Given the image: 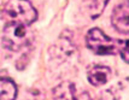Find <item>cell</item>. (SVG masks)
Instances as JSON below:
<instances>
[{
    "mask_svg": "<svg viewBox=\"0 0 129 100\" xmlns=\"http://www.w3.org/2000/svg\"><path fill=\"white\" fill-rule=\"evenodd\" d=\"M87 47L99 56H113L119 52L121 40H113L98 28L90 29L86 36Z\"/></svg>",
    "mask_w": 129,
    "mask_h": 100,
    "instance_id": "obj_3",
    "label": "cell"
},
{
    "mask_svg": "<svg viewBox=\"0 0 129 100\" xmlns=\"http://www.w3.org/2000/svg\"><path fill=\"white\" fill-rule=\"evenodd\" d=\"M111 22L119 33L129 34V1H123L113 9Z\"/></svg>",
    "mask_w": 129,
    "mask_h": 100,
    "instance_id": "obj_5",
    "label": "cell"
},
{
    "mask_svg": "<svg viewBox=\"0 0 129 100\" xmlns=\"http://www.w3.org/2000/svg\"><path fill=\"white\" fill-rule=\"evenodd\" d=\"M87 77L90 84L99 87L105 84L111 77V69L106 66H101V65H95L92 66L87 72Z\"/></svg>",
    "mask_w": 129,
    "mask_h": 100,
    "instance_id": "obj_6",
    "label": "cell"
},
{
    "mask_svg": "<svg viewBox=\"0 0 129 100\" xmlns=\"http://www.w3.org/2000/svg\"><path fill=\"white\" fill-rule=\"evenodd\" d=\"M118 53L123 58V60L129 64V40L121 41V44H119V52Z\"/></svg>",
    "mask_w": 129,
    "mask_h": 100,
    "instance_id": "obj_9",
    "label": "cell"
},
{
    "mask_svg": "<svg viewBox=\"0 0 129 100\" xmlns=\"http://www.w3.org/2000/svg\"><path fill=\"white\" fill-rule=\"evenodd\" d=\"M3 16L7 22L30 25L38 18L36 10L27 0H9L4 6Z\"/></svg>",
    "mask_w": 129,
    "mask_h": 100,
    "instance_id": "obj_2",
    "label": "cell"
},
{
    "mask_svg": "<svg viewBox=\"0 0 129 100\" xmlns=\"http://www.w3.org/2000/svg\"><path fill=\"white\" fill-rule=\"evenodd\" d=\"M17 87L9 78H0V100H16Z\"/></svg>",
    "mask_w": 129,
    "mask_h": 100,
    "instance_id": "obj_7",
    "label": "cell"
},
{
    "mask_svg": "<svg viewBox=\"0 0 129 100\" xmlns=\"http://www.w3.org/2000/svg\"><path fill=\"white\" fill-rule=\"evenodd\" d=\"M109 0H93L92 1V6H90V16L92 18H96L103 13V11L105 10Z\"/></svg>",
    "mask_w": 129,
    "mask_h": 100,
    "instance_id": "obj_8",
    "label": "cell"
},
{
    "mask_svg": "<svg viewBox=\"0 0 129 100\" xmlns=\"http://www.w3.org/2000/svg\"><path fill=\"white\" fill-rule=\"evenodd\" d=\"M30 40H31V31L29 29V25L22 23L7 22L4 27L1 42L6 50L12 52L21 51L27 45H29Z\"/></svg>",
    "mask_w": 129,
    "mask_h": 100,
    "instance_id": "obj_1",
    "label": "cell"
},
{
    "mask_svg": "<svg viewBox=\"0 0 129 100\" xmlns=\"http://www.w3.org/2000/svg\"><path fill=\"white\" fill-rule=\"evenodd\" d=\"M54 96L57 100H92L87 92L79 90L75 84L70 82L59 84L54 89Z\"/></svg>",
    "mask_w": 129,
    "mask_h": 100,
    "instance_id": "obj_4",
    "label": "cell"
},
{
    "mask_svg": "<svg viewBox=\"0 0 129 100\" xmlns=\"http://www.w3.org/2000/svg\"><path fill=\"white\" fill-rule=\"evenodd\" d=\"M100 100H116L115 98V95H113L112 92H110V90H105L100 96Z\"/></svg>",
    "mask_w": 129,
    "mask_h": 100,
    "instance_id": "obj_10",
    "label": "cell"
}]
</instances>
